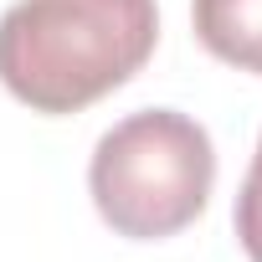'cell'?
I'll return each mask as SVG.
<instances>
[{
  "instance_id": "cell-1",
  "label": "cell",
  "mask_w": 262,
  "mask_h": 262,
  "mask_svg": "<svg viewBox=\"0 0 262 262\" xmlns=\"http://www.w3.org/2000/svg\"><path fill=\"white\" fill-rule=\"evenodd\" d=\"M160 41L155 0H16L0 16V82L31 113H82Z\"/></svg>"
},
{
  "instance_id": "cell-2",
  "label": "cell",
  "mask_w": 262,
  "mask_h": 262,
  "mask_svg": "<svg viewBox=\"0 0 262 262\" xmlns=\"http://www.w3.org/2000/svg\"><path fill=\"white\" fill-rule=\"evenodd\" d=\"M216 185L211 134L175 108H144L113 123L93 149L88 190L98 216L128 242L185 231Z\"/></svg>"
},
{
  "instance_id": "cell-3",
  "label": "cell",
  "mask_w": 262,
  "mask_h": 262,
  "mask_svg": "<svg viewBox=\"0 0 262 262\" xmlns=\"http://www.w3.org/2000/svg\"><path fill=\"white\" fill-rule=\"evenodd\" d=\"M190 26L216 62L262 72V0H190Z\"/></svg>"
},
{
  "instance_id": "cell-4",
  "label": "cell",
  "mask_w": 262,
  "mask_h": 262,
  "mask_svg": "<svg viewBox=\"0 0 262 262\" xmlns=\"http://www.w3.org/2000/svg\"><path fill=\"white\" fill-rule=\"evenodd\" d=\"M236 242L252 262H262V139L252 149V165H247V180L236 190Z\"/></svg>"
}]
</instances>
